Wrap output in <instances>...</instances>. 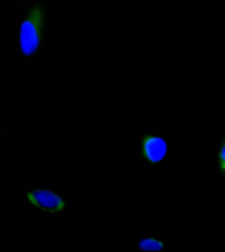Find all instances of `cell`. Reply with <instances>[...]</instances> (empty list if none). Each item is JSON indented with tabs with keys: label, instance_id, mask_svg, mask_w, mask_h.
<instances>
[{
	"label": "cell",
	"instance_id": "2",
	"mask_svg": "<svg viewBox=\"0 0 225 252\" xmlns=\"http://www.w3.org/2000/svg\"><path fill=\"white\" fill-rule=\"evenodd\" d=\"M27 197L32 204L45 212H56L64 208L60 197L45 189H34L28 192Z\"/></svg>",
	"mask_w": 225,
	"mask_h": 252
},
{
	"label": "cell",
	"instance_id": "4",
	"mask_svg": "<svg viewBox=\"0 0 225 252\" xmlns=\"http://www.w3.org/2000/svg\"><path fill=\"white\" fill-rule=\"evenodd\" d=\"M139 248L144 251H159L163 249V244L153 238H146L140 242Z\"/></svg>",
	"mask_w": 225,
	"mask_h": 252
},
{
	"label": "cell",
	"instance_id": "5",
	"mask_svg": "<svg viewBox=\"0 0 225 252\" xmlns=\"http://www.w3.org/2000/svg\"><path fill=\"white\" fill-rule=\"evenodd\" d=\"M219 163L225 177V140L221 145L220 153H219Z\"/></svg>",
	"mask_w": 225,
	"mask_h": 252
},
{
	"label": "cell",
	"instance_id": "1",
	"mask_svg": "<svg viewBox=\"0 0 225 252\" xmlns=\"http://www.w3.org/2000/svg\"><path fill=\"white\" fill-rule=\"evenodd\" d=\"M44 14L42 7H34L21 25L20 44L24 54L30 55L35 53L40 43Z\"/></svg>",
	"mask_w": 225,
	"mask_h": 252
},
{
	"label": "cell",
	"instance_id": "3",
	"mask_svg": "<svg viewBox=\"0 0 225 252\" xmlns=\"http://www.w3.org/2000/svg\"><path fill=\"white\" fill-rule=\"evenodd\" d=\"M167 145L163 139L159 137H149L144 143V153L148 159L152 162H157L165 157Z\"/></svg>",
	"mask_w": 225,
	"mask_h": 252
}]
</instances>
